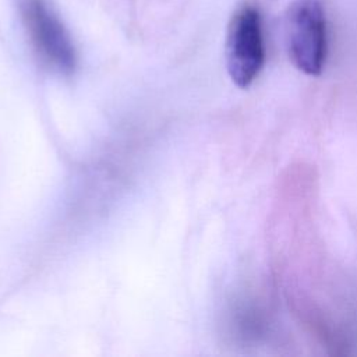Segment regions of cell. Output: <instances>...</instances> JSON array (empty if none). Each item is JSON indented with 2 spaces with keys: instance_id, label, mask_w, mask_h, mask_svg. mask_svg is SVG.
Returning a JSON list of instances; mask_svg holds the SVG:
<instances>
[{
  "instance_id": "obj_3",
  "label": "cell",
  "mask_w": 357,
  "mask_h": 357,
  "mask_svg": "<svg viewBox=\"0 0 357 357\" xmlns=\"http://www.w3.org/2000/svg\"><path fill=\"white\" fill-rule=\"evenodd\" d=\"M265 60L262 22L258 8L243 4L233 14L226 35V68L238 88L250 86Z\"/></svg>"
},
{
  "instance_id": "obj_2",
  "label": "cell",
  "mask_w": 357,
  "mask_h": 357,
  "mask_svg": "<svg viewBox=\"0 0 357 357\" xmlns=\"http://www.w3.org/2000/svg\"><path fill=\"white\" fill-rule=\"evenodd\" d=\"M289 57L297 70L319 75L326 59V21L319 0H293L286 14Z\"/></svg>"
},
{
  "instance_id": "obj_1",
  "label": "cell",
  "mask_w": 357,
  "mask_h": 357,
  "mask_svg": "<svg viewBox=\"0 0 357 357\" xmlns=\"http://www.w3.org/2000/svg\"><path fill=\"white\" fill-rule=\"evenodd\" d=\"M18 11L40 63L60 75L74 74L77 50L52 4L47 0H18Z\"/></svg>"
}]
</instances>
